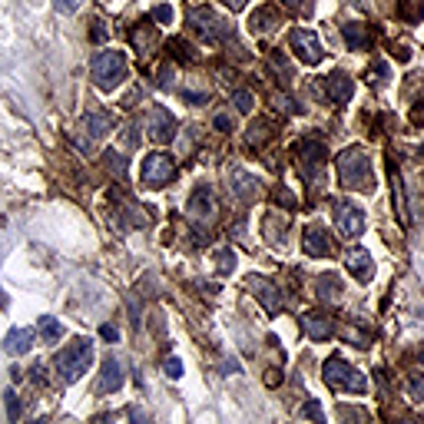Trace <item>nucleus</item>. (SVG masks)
<instances>
[{"instance_id": "obj_6", "label": "nucleus", "mask_w": 424, "mask_h": 424, "mask_svg": "<svg viewBox=\"0 0 424 424\" xmlns=\"http://www.w3.org/2000/svg\"><path fill=\"white\" fill-rule=\"evenodd\" d=\"M189 24H193L206 40H226L229 33H232L226 20L215 14V10H209V7H196V10H189Z\"/></svg>"}, {"instance_id": "obj_27", "label": "nucleus", "mask_w": 424, "mask_h": 424, "mask_svg": "<svg viewBox=\"0 0 424 424\" xmlns=\"http://www.w3.org/2000/svg\"><path fill=\"white\" fill-rule=\"evenodd\" d=\"M398 14L405 17V20H421L424 17V0H405V3L398 7Z\"/></svg>"}, {"instance_id": "obj_10", "label": "nucleus", "mask_w": 424, "mask_h": 424, "mask_svg": "<svg viewBox=\"0 0 424 424\" xmlns=\"http://www.w3.org/2000/svg\"><path fill=\"white\" fill-rule=\"evenodd\" d=\"M335 222H338V232L345 239H355V236H362L364 229V212L355 202H338L335 206Z\"/></svg>"}, {"instance_id": "obj_24", "label": "nucleus", "mask_w": 424, "mask_h": 424, "mask_svg": "<svg viewBox=\"0 0 424 424\" xmlns=\"http://www.w3.org/2000/svg\"><path fill=\"white\" fill-rule=\"evenodd\" d=\"M342 338H345V342H351L355 348H368V345H371V335L362 332L358 325H345V328H342Z\"/></svg>"}, {"instance_id": "obj_22", "label": "nucleus", "mask_w": 424, "mask_h": 424, "mask_svg": "<svg viewBox=\"0 0 424 424\" xmlns=\"http://www.w3.org/2000/svg\"><path fill=\"white\" fill-rule=\"evenodd\" d=\"M342 33H345V44H348L351 50H364V46H368V40H371L362 24H345V30H342Z\"/></svg>"}, {"instance_id": "obj_29", "label": "nucleus", "mask_w": 424, "mask_h": 424, "mask_svg": "<svg viewBox=\"0 0 424 424\" xmlns=\"http://www.w3.org/2000/svg\"><path fill=\"white\" fill-rule=\"evenodd\" d=\"M252 103H256V100H252V93H249V90H236V93H232V106H236L239 113H249V109H252Z\"/></svg>"}, {"instance_id": "obj_4", "label": "nucleus", "mask_w": 424, "mask_h": 424, "mask_svg": "<svg viewBox=\"0 0 424 424\" xmlns=\"http://www.w3.org/2000/svg\"><path fill=\"white\" fill-rule=\"evenodd\" d=\"M90 364H93V342L90 338H76L73 345H67V348L57 355V371H60L63 381H76Z\"/></svg>"}, {"instance_id": "obj_45", "label": "nucleus", "mask_w": 424, "mask_h": 424, "mask_svg": "<svg viewBox=\"0 0 424 424\" xmlns=\"http://www.w3.org/2000/svg\"><path fill=\"white\" fill-rule=\"evenodd\" d=\"M215 126H219V130H229V116H215Z\"/></svg>"}, {"instance_id": "obj_13", "label": "nucleus", "mask_w": 424, "mask_h": 424, "mask_svg": "<svg viewBox=\"0 0 424 424\" xmlns=\"http://www.w3.org/2000/svg\"><path fill=\"white\" fill-rule=\"evenodd\" d=\"M345 269H348L358 282H368L371 275H375V258L368 249H348L345 252Z\"/></svg>"}, {"instance_id": "obj_46", "label": "nucleus", "mask_w": 424, "mask_h": 424, "mask_svg": "<svg viewBox=\"0 0 424 424\" xmlns=\"http://www.w3.org/2000/svg\"><path fill=\"white\" fill-rule=\"evenodd\" d=\"M414 120L424 123V103H418V109H414Z\"/></svg>"}, {"instance_id": "obj_9", "label": "nucleus", "mask_w": 424, "mask_h": 424, "mask_svg": "<svg viewBox=\"0 0 424 424\" xmlns=\"http://www.w3.org/2000/svg\"><path fill=\"white\" fill-rule=\"evenodd\" d=\"M288 44H292V50L299 53V60H305V63L325 60V44L318 40V33H312V30H292Z\"/></svg>"}, {"instance_id": "obj_28", "label": "nucleus", "mask_w": 424, "mask_h": 424, "mask_svg": "<svg viewBox=\"0 0 424 424\" xmlns=\"http://www.w3.org/2000/svg\"><path fill=\"white\" fill-rule=\"evenodd\" d=\"M269 63L279 70V80H282V83H288V80H292V67L285 63V57H282V53H269Z\"/></svg>"}, {"instance_id": "obj_3", "label": "nucleus", "mask_w": 424, "mask_h": 424, "mask_svg": "<svg viewBox=\"0 0 424 424\" xmlns=\"http://www.w3.org/2000/svg\"><path fill=\"white\" fill-rule=\"evenodd\" d=\"M321 375H325V381L332 385L335 391H355V394L368 391V378H364L355 364H348L345 358H338V355H332V358L325 362Z\"/></svg>"}, {"instance_id": "obj_2", "label": "nucleus", "mask_w": 424, "mask_h": 424, "mask_svg": "<svg viewBox=\"0 0 424 424\" xmlns=\"http://www.w3.org/2000/svg\"><path fill=\"white\" fill-rule=\"evenodd\" d=\"M90 76L100 90H116L126 76V57L120 50H100L90 63Z\"/></svg>"}, {"instance_id": "obj_25", "label": "nucleus", "mask_w": 424, "mask_h": 424, "mask_svg": "<svg viewBox=\"0 0 424 424\" xmlns=\"http://www.w3.org/2000/svg\"><path fill=\"white\" fill-rule=\"evenodd\" d=\"M272 136V123H265V120H258L249 126V146H262V139H269Z\"/></svg>"}, {"instance_id": "obj_20", "label": "nucleus", "mask_w": 424, "mask_h": 424, "mask_svg": "<svg viewBox=\"0 0 424 424\" xmlns=\"http://www.w3.org/2000/svg\"><path fill=\"white\" fill-rule=\"evenodd\" d=\"M249 27L256 33H272L279 27V14H275V7H258L252 20H249Z\"/></svg>"}, {"instance_id": "obj_47", "label": "nucleus", "mask_w": 424, "mask_h": 424, "mask_svg": "<svg viewBox=\"0 0 424 424\" xmlns=\"http://www.w3.org/2000/svg\"><path fill=\"white\" fill-rule=\"evenodd\" d=\"M282 3H285V7H292V10H299V7H302V0H282Z\"/></svg>"}, {"instance_id": "obj_32", "label": "nucleus", "mask_w": 424, "mask_h": 424, "mask_svg": "<svg viewBox=\"0 0 424 424\" xmlns=\"http://www.w3.org/2000/svg\"><path fill=\"white\" fill-rule=\"evenodd\" d=\"M408 394L414 401H424V375H411L408 381Z\"/></svg>"}, {"instance_id": "obj_31", "label": "nucleus", "mask_w": 424, "mask_h": 424, "mask_svg": "<svg viewBox=\"0 0 424 424\" xmlns=\"http://www.w3.org/2000/svg\"><path fill=\"white\" fill-rule=\"evenodd\" d=\"M3 401H7V414H10V421H17V418H20V398H17L14 388H10V391H3Z\"/></svg>"}, {"instance_id": "obj_12", "label": "nucleus", "mask_w": 424, "mask_h": 424, "mask_svg": "<svg viewBox=\"0 0 424 424\" xmlns=\"http://www.w3.org/2000/svg\"><path fill=\"white\" fill-rule=\"evenodd\" d=\"M146 133H150L152 139H159V143H169V139L176 136V120H173V113L163 109V106L150 109V116H146Z\"/></svg>"}, {"instance_id": "obj_19", "label": "nucleus", "mask_w": 424, "mask_h": 424, "mask_svg": "<svg viewBox=\"0 0 424 424\" xmlns=\"http://www.w3.org/2000/svg\"><path fill=\"white\" fill-rule=\"evenodd\" d=\"M100 388H103V391H120L123 388V371H120V362H116V358H106L103 362Z\"/></svg>"}, {"instance_id": "obj_30", "label": "nucleus", "mask_w": 424, "mask_h": 424, "mask_svg": "<svg viewBox=\"0 0 424 424\" xmlns=\"http://www.w3.org/2000/svg\"><path fill=\"white\" fill-rule=\"evenodd\" d=\"M215 262H219V272L229 275L232 272V265H236V256H232L229 249H219V252H215Z\"/></svg>"}, {"instance_id": "obj_14", "label": "nucleus", "mask_w": 424, "mask_h": 424, "mask_svg": "<svg viewBox=\"0 0 424 424\" xmlns=\"http://www.w3.org/2000/svg\"><path fill=\"white\" fill-rule=\"evenodd\" d=\"M302 245H305V252H308L312 258L332 256V239H328V232H325L321 226H308V229H305Z\"/></svg>"}, {"instance_id": "obj_43", "label": "nucleus", "mask_w": 424, "mask_h": 424, "mask_svg": "<svg viewBox=\"0 0 424 424\" xmlns=\"http://www.w3.org/2000/svg\"><path fill=\"white\" fill-rule=\"evenodd\" d=\"M408 57H411V53H408V46H398V60H401V63H408Z\"/></svg>"}, {"instance_id": "obj_38", "label": "nucleus", "mask_w": 424, "mask_h": 424, "mask_svg": "<svg viewBox=\"0 0 424 424\" xmlns=\"http://www.w3.org/2000/svg\"><path fill=\"white\" fill-rule=\"evenodd\" d=\"M305 418H315V421H321V418H325V411H321V405H318V401H308V405H305Z\"/></svg>"}, {"instance_id": "obj_41", "label": "nucleus", "mask_w": 424, "mask_h": 424, "mask_svg": "<svg viewBox=\"0 0 424 424\" xmlns=\"http://www.w3.org/2000/svg\"><path fill=\"white\" fill-rule=\"evenodd\" d=\"M100 338H103V342H116V338H120V332H116L113 325H103V328H100Z\"/></svg>"}, {"instance_id": "obj_42", "label": "nucleus", "mask_w": 424, "mask_h": 424, "mask_svg": "<svg viewBox=\"0 0 424 424\" xmlns=\"http://www.w3.org/2000/svg\"><path fill=\"white\" fill-rule=\"evenodd\" d=\"M103 37H106L103 24H93V40H96V44H103Z\"/></svg>"}, {"instance_id": "obj_44", "label": "nucleus", "mask_w": 424, "mask_h": 424, "mask_svg": "<svg viewBox=\"0 0 424 424\" xmlns=\"http://www.w3.org/2000/svg\"><path fill=\"white\" fill-rule=\"evenodd\" d=\"M226 3H229V7H232V10H242V7H245V3H249V0H226Z\"/></svg>"}, {"instance_id": "obj_37", "label": "nucleus", "mask_w": 424, "mask_h": 424, "mask_svg": "<svg viewBox=\"0 0 424 424\" xmlns=\"http://www.w3.org/2000/svg\"><path fill=\"white\" fill-rule=\"evenodd\" d=\"M275 199H279V206H285V209H295V196H292L288 189H275Z\"/></svg>"}, {"instance_id": "obj_39", "label": "nucleus", "mask_w": 424, "mask_h": 424, "mask_svg": "<svg viewBox=\"0 0 424 424\" xmlns=\"http://www.w3.org/2000/svg\"><path fill=\"white\" fill-rule=\"evenodd\" d=\"M53 7H57L60 14H73L76 7H80V0H53Z\"/></svg>"}, {"instance_id": "obj_34", "label": "nucleus", "mask_w": 424, "mask_h": 424, "mask_svg": "<svg viewBox=\"0 0 424 424\" xmlns=\"http://www.w3.org/2000/svg\"><path fill=\"white\" fill-rule=\"evenodd\" d=\"M163 371H166L169 378H182V362H179V358H166Z\"/></svg>"}, {"instance_id": "obj_40", "label": "nucleus", "mask_w": 424, "mask_h": 424, "mask_svg": "<svg viewBox=\"0 0 424 424\" xmlns=\"http://www.w3.org/2000/svg\"><path fill=\"white\" fill-rule=\"evenodd\" d=\"M123 143H126L130 150H136V146H139V130H136V126H130V130H126V136H123Z\"/></svg>"}, {"instance_id": "obj_36", "label": "nucleus", "mask_w": 424, "mask_h": 424, "mask_svg": "<svg viewBox=\"0 0 424 424\" xmlns=\"http://www.w3.org/2000/svg\"><path fill=\"white\" fill-rule=\"evenodd\" d=\"M152 20H159V24H169V20H173V7H169V3L156 7V10H152Z\"/></svg>"}, {"instance_id": "obj_11", "label": "nucleus", "mask_w": 424, "mask_h": 424, "mask_svg": "<svg viewBox=\"0 0 424 424\" xmlns=\"http://www.w3.org/2000/svg\"><path fill=\"white\" fill-rule=\"evenodd\" d=\"M249 288L256 292L258 305H262L269 315H279V312H282V295H279V288H275L269 279H262V275H249Z\"/></svg>"}, {"instance_id": "obj_15", "label": "nucleus", "mask_w": 424, "mask_h": 424, "mask_svg": "<svg viewBox=\"0 0 424 424\" xmlns=\"http://www.w3.org/2000/svg\"><path fill=\"white\" fill-rule=\"evenodd\" d=\"M302 328L308 338H315V342H325V338H332L335 325L328 315H321V312H305L302 315Z\"/></svg>"}, {"instance_id": "obj_1", "label": "nucleus", "mask_w": 424, "mask_h": 424, "mask_svg": "<svg viewBox=\"0 0 424 424\" xmlns=\"http://www.w3.org/2000/svg\"><path fill=\"white\" fill-rule=\"evenodd\" d=\"M338 176L342 186L358 189V193H375V173H371V159L362 146H348V150L338 152Z\"/></svg>"}, {"instance_id": "obj_21", "label": "nucleus", "mask_w": 424, "mask_h": 424, "mask_svg": "<svg viewBox=\"0 0 424 424\" xmlns=\"http://www.w3.org/2000/svg\"><path fill=\"white\" fill-rule=\"evenodd\" d=\"M315 288H318V299H325V302H338V299H342V282H338V275H321Z\"/></svg>"}, {"instance_id": "obj_5", "label": "nucleus", "mask_w": 424, "mask_h": 424, "mask_svg": "<svg viewBox=\"0 0 424 424\" xmlns=\"http://www.w3.org/2000/svg\"><path fill=\"white\" fill-rule=\"evenodd\" d=\"M176 179V163H173V156L166 152H150L146 159H143V182L152 186V189H159V186H166V182Z\"/></svg>"}, {"instance_id": "obj_35", "label": "nucleus", "mask_w": 424, "mask_h": 424, "mask_svg": "<svg viewBox=\"0 0 424 424\" xmlns=\"http://www.w3.org/2000/svg\"><path fill=\"white\" fill-rule=\"evenodd\" d=\"M275 103H279L282 113H299V103H295V100H288V96H282V93L275 96Z\"/></svg>"}, {"instance_id": "obj_33", "label": "nucleus", "mask_w": 424, "mask_h": 424, "mask_svg": "<svg viewBox=\"0 0 424 424\" xmlns=\"http://www.w3.org/2000/svg\"><path fill=\"white\" fill-rule=\"evenodd\" d=\"M106 163H109V169H113L116 176H126V163H123L120 152H106Z\"/></svg>"}, {"instance_id": "obj_18", "label": "nucleus", "mask_w": 424, "mask_h": 424, "mask_svg": "<svg viewBox=\"0 0 424 424\" xmlns=\"http://www.w3.org/2000/svg\"><path fill=\"white\" fill-rule=\"evenodd\" d=\"M232 193H236V199H242V202H252L258 196V182L252 176H245L242 169H232Z\"/></svg>"}, {"instance_id": "obj_16", "label": "nucleus", "mask_w": 424, "mask_h": 424, "mask_svg": "<svg viewBox=\"0 0 424 424\" xmlns=\"http://www.w3.org/2000/svg\"><path fill=\"white\" fill-rule=\"evenodd\" d=\"M351 96H355V80L348 73H332L328 76V100L332 103H348Z\"/></svg>"}, {"instance_id": "obj_7", "label": "nucleus", "mask_w": 424, "mask_h": 424, "mask_svg": "<svg viewBox=\"0 0 424 424\" xmlns=\"http://www.w3.org/2000/svg\"><path fill=\"white\" fill-rule=\"evenodd\" d=\"M186 215H189L196 226H209L212 219H215V196H212L209 186H196V189H193V196L186 202Z\"/></svg>"}, {"instance_id": "obj_26", "label": "nucleus", "mask_w": 424, "mask_h": 424, "mask_svg": "<svg viewBox=\"0 0 424 424\" xmlns=\"http://www.w3.org/2000/svg\"><path fill=\"white\" fill-rule=\"evenodd\" d=\"M40 335H44V342L53 345V342L63 335V325L57 321V318H40Z\"/></svg>"}, {"instance_id": "obj_23", "label": "nucleus", "mask_w": 424, "mask_h": 424, "mask_svg": "<svg viewBox=\"0 0 424 424\" xmlns=\"http://www.w3.org/2000/svg\"><path fill=\"white\" fill-rule=\"evenodd\" d=\"M109 126H113V120L106 113H87V133L90 136H103Z\"/></svg>"}, {"instance_id": "obj_8", "label": "nucleus", "mask_w": 424, "mask_h": 424, "mask_svg": "<svg viewBox=\"0 0 424 424\" xmlns=\"http://www.w3.org/2000/svg\"><path fill=\"white\" fill-rule=\"evenodd\" d=\"M295 156H299V169H302L308 179L321 176V169H325V146H321V143L305 139V143L295 146Z\"/></svg>"}, {"instance_id": "obj_17", "label": "nucleus", "mask_w": 424, "mask_h": 424, "mask_svg": "<svg viewBox=\"0 0 424 424\" xmlns=\"http://www.w3.org/2000/svg\"><path fill=\"white\" fill-rule=\"evenodd\" d=\"M33 348V332L30 328H10L7 332V338H3V351L7 355H27V351Z\"/></svg>"}]
</instances>
